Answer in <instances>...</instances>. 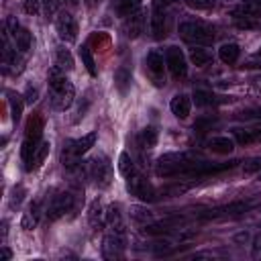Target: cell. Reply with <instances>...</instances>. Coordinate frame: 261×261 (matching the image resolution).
Returning <instances> with one entry per match:
<instances>
[{"instance_id":"37","label":"cell","mask_w":261,"mask_h":261,"mask_svg":"<svg viewBox=\"0 0 261 261\" xmlns=\"http://www.w3.org/2000/svg\"><path fill=\"white\" fill-rule=\"evenodd\" d=\"M186 4L194 10H210L214 6V0H186Z\"/></svg>"},{"instance_id":"1","label":"cell","mask_w":261,"mask_h":261,"mask_svg":"<svg viewBox=\"0 0 261 261\" xmlns=\"http://www.w3.org/2000/svg\"><path fill=\"white\" fill-rule=\"evenodd\" d=\"M73 96H75V90H73L71 82L65 77L63 69H59L57 65L51 67V71H49V100H51V106L55 110H65V108L71 106Z\"/></svg>"},{"instance_id":"38","label":"cell","mask_w":261,"mask_h":261,"mask_svg":"<svg viewBox=\"0 0 261 261\" xmlns=\"http://www.w3.org/2000/svg\"><path fill=\"white\" fill-rule=\"evenodd\" d=\"M22 198H24V188H22V186H18V188H14V192H12V198H10V206H12V208H16V206H20V202H22Z\"/></svg>"},{"instance_id":"12","label":"cell","mask_w":261,"mask_h":261,"mask_svg":"<svg viewBox=\"0 0 261 261\" xmlns=\"http://www.w3.org/2000/svg\"><path fill=\"white\" fill-rule=\"evenodd\" d=\"M149 24H151V37H153V39H157V41H159V39H163V37H165L167 22H165V10H163V4H161L159 0H153Z\"/></svg>"},{"instance_id":"41","label":"cell","mask_w":261,"mask_h":261,"mask_svg":"<svg viewBox=\"0 0 261 261\" xmlns=\"http://www.w3.org/2000/svg\"><path fill=\"white\" fill-rule=\"evenodd\" d=\"M24 100H27V104H33V102L37 100V90L29 86V88H27V98H24Z\"/></svg>"},{"instance_id":"29","label":"cell","mask_w":261,"mask_h":261,"mask_svg":"<svg viewBox=\"0 0 261 261\" xmlns=\"http://www.w3.org/2000/svg\"><path fill=\"white\" fill-rule=\"evenodd\" d=\"M118 171H120L124 177L133 175V173L137 171V169H135V163H133V159H130V155H128L126 151H122L120 157H118Z\"/></svg>"},{"instance_id":"34","label":"cell","mask_w":261,"mask_h":261,"mask_svg":"<svg viewBox=\"0 0 261 261\" xmlns=\"http://www.w3.org/2000/svg\"><path fill=\"white\" fill-rule=\"evenodd\" d=\"M114 82H116V86H118L120 92H126V86H128V82H130V73H128L124 67H120V69L114 73Z\"/></svg>"},{"instance_id":"47","label":"cell","mask_w":261,"mask_h":261,"mask_svg":"<svg viewBox=\"0 0 261 261\" xmlns=\"http://www.w3.org/2000/svg\"><path fill=\"white\" fill-rule=\"evenodd\" d=\"M257 57H261V47H259V49H257Z\"/></svg>"},{"instance_id":"36","label":"cell","mask_w":261,"mask_h":261,"mask_svg":"<svg viewBox=\"0 0 261 261\" xmlns=\"http://www.w3.org/2000/svg\"><path fill=\"white\" fill-rule=\"evenodd\" d=\"M243 171L245 173H259L261 171V157H253L249 161L243 163Z\"/></svg>"},{"instance_id":"9","label":"cell","mask_w":261,"mask_h":261,"mask_svg":"<svg viewBox=\"0 0 261 261\" xmlns=\"http://www.w3.org/2000/svg\"><path fill=\"white\" fill-rule=\"evenodd\" d=\"M126 190H128L133 196L141 198V200H155V198H157V192L153 190V186H151L141 173H137V171L126 177Z\"/></svg>"},{"instance_id":"31","label":"cell","mask_w":261,"mask_h":261,"mask_svg":"<svg viewBox=\"0 0 261 261\" xmlns=\"http://www.w3.org/2000/svg\"><path fill=\"white\" fill-rule=\"evenodd\" d=\"M80 57H82L86 69L90 71V75H96V73H98V71H96V63H94V57H92V53H90V49H88L86 45L80 47Z\"/></svg>"},{"instance_id":"24","label":"cell","mask_w":261,"mask_h":261,"mask_svg":"<svg viewBox=\"0 0 261 261\" xmlns=\"http://www.w3.org/2000/svg\"><path fill=\"white\" fill-rule=\"evenodd\" d=\"M14 45L20 53H27L31 47H33V35L29 33V29H16L14 31Z\"/></svg>"},{"instance_id":"23","label":"cell","mask_w":261,"mask_h":261,"mask_svg":"<svg viewBox=\"0 0 261 261\" xmlns=\"http://www.w3.org/2000/svg\"><path fill=\"white\" fill-rule=\"evenodd\" d=\"M190 59H192V63H194L196 67H204V65H208V63L212 61V53H210L208 49L200 47V45H194V47L190 49Z\"/></svg>"},{"instance_id":"32","label":"cell","mask_w":261,"mask_h":261,"mask_svg":"<svg viewBox=\"0 0 261 261\" xmlns=\"http://www.w3.org/2000/svg\"><path fill=\"white\" fill-rule=\"evenodd\" d=\"M49 143L47 141H41L39 143V147H37V151H35V157H33V167H39L45 159H47V155H49Z\"/></svg>"},{"instance_id":"43","label":"cell","mask_w":261,"mask_h":261,"mask_svg":"<svg viewBox=\"0 0 261 261\" xmlns=\"http://www.w3.org/2000/svg\"><path fill=\"white\" fill-rule=\"evenodd\" d=\"M10 257H12V253L8 249H2V261H8Z\"/></svg>"},{"instance_id":"6","label":"cell","mask_w":261,"mask_h":261,"mask_svg":"<svg viewBox=\"0 0 261 261\" xmlns=\"http://www.w3.org/2000/svg\"><path fill=\"white\" fill-rule=\"evenodd\" d=\"M88 175L98 188H108L112 184V165L104 155H96L88 161Z\"/></svg>"},{"instance_id":"39","label":"cell","mask_w":261,"mask_h":261,"mask_svg":"<svg viewBox=\"0 0 261 261\" xmlns=\"http://www.w3.org/2000/svg\"><path fill=\"white\" fill-rule=\"evenodd\" d=\"M41 2L43 0H24V10L29 14H37L41 10Z\"/></svg>"},{"instance_id":"28","label":"cell","mask_w":261,"mask_h":261,"mask_svg":"<svg viewBox=\"0 0 261 261\" xmlns=\"http://www.w3.org/2000/svg\"><path fill=\"white\" fill-rule=\"evenodd\" d=\"M139 145L143 149H153L157 145V130L153 126H145L141 133H139Z\"/></svg>"},{"instance_id":"44","label":"cell","mask_w":261,"mask_h":261,"mask_svg":"<svg viewBox=\"0 0 261 261\" xmlns=\"http://www.w3.org/2000/svg\"><path fill=\"white\" fill-rule=\"evenodd\" d=\"M84 2H86V6H88V8H94V6H98V4H100V0H84Z\"/></svg>"},{"instance_id":"26","label":"cell","mask_w":261,"mask_h":261,"mask_svg":"<svg viewBox=\"0 0 261 261\" xmlns=\"http://www.w3.org/2000/svg\"><path fill=\"white\" fill-rule=\"evenodd\" d=\"M88 220H90V224L94 226V228H98L100 224H104L106 222V210L102 208V204L96 200V202H92V206H90V212H88Z\"/></svg>"},{"instance_id":"5","label":"cell","mask_w":261,"mask_h":261,"mask_svg":"<svg viewBox=\"0 0 261 261\" xmlns=\"http://www.w3.org/2000/svg\"><path fill=\"white\" fill-rule=\"evenodd\" d=\"M94 143H96V133H94V130L88 133V135H84L82 139H71V141H67V143L63 145V151H61V161H63V165H65L67 169L77 167V159H80L90 147H94Z\"/></svg>"},{"instance_id":"45","label":"cell","mask_w":261,"mask_h":261,"mask_svg":"<svg viewBox=\"0 0 261 261\" xmlns=\"http://www.w3.org/2000/svg\"><path fill=\"white\" fill-rule=\"evenodd\" d=\"M63 2H67L69 6H77V2H80V0H63Z\"/></svg>"},{"instance_id":"8","label":"cell","mask_w":261,"mask_h":261,"mask_svg":"<svg viewBox=\"0 0 261 261\" xmlns=\"http://www.w3.org/2000/svg\"><path fill=\"white\" fill-rule=\"evenodd\" d=\"M145 69H147L149 80L155 86L161 88L165 84V65H163V55L159 51H149L147 53V57H145Z\"/></svg>"},{"instance_id":"30","label":"cell","mask_w":261,"mask_h":261,"mask_svg":"<svg viewBox=\"0 0 261 261\" xmlns=\"http://www.w3.org/2000/svg\"><path fill=\"white\" fill-rule=\"evenodd\" d=\"M130 216L141 222V224H147V222H153V214L147 210V208H141V206H133L130 208Z\"/></svg>"},{"instance_id":"17","label":"cell","mask_w":261,"mask_h":261,"mask_svg":"<svg viewBox=\"0 0 261 261\" xmlns=\"http://www.w3.org/2000/svg\"><path fill=\"white\" fill-rule=\"evenodd\" d=\"M232 135H234L237 143H241V145L261 143V126H255V128H243V126H237V128H232Z\"/></svg>"},{"instance_id":"19","label":"cell","mask_w":261,"mask_h":261,"mask_svg":"<svg viewBox=\"0 0 261 261\" xmlns=\"http://www.w3.org/2000/svg\"><path fill=\"white\" fill-rule=\"evenodd\" d=\"M41 212H43V208H41V200L33 202V204L27 208V212L22 214L20 226H22L24 230H33V228L37 226V222H39V216H41Z\"/></svg>"},{"instance_id":"14","label":"cell","mask_w":261,"mask_h":261,"mask_svg":"<svg viewBox=\"0 0 261 261\" xmlns=\"http://www.w3.org/2000/svg\"><path fill=\"white\" fill-rule=\"evenodd\" d=\"M122 31L128 39H137L145 33V12L143 10H137L135 14L126 16L124 22H122Z\"/></svg>"},{"instance_id":"25","label":"cell","mask_w":261,"mask_h":261,"mask_svg":"<svg viewBox=\"0 0 261 261\" xmlns=\"http://www.w3.org/2000/svg\"><path fill=\"white\" fill-rule=\"evenodd\" d=\"M239 55H241V49H239V45L237 43H224L220 49H218V57L224 61V63H234L237 59H239Z\"/></svg>"},{"instance_id":"13","label":"cell","mask_w":261,"mask_h":261,"mask_svg":"<svg viewBox=\"0 0 261 261\" xmlns=\"http://www.w3.org/2000/svg\"><path fill=\"white\" fill-rule=\"evenodd\" d=\"M124 255V234L108 232L102 243V257L104 259H120Z\"/></svg>"},{"instance_id":"40","label":"cell","mask_w":261,"mask_h":261,"mask_svg":"<svg viewBox=\"0 0 261 261\" xmlns=\"http://www.w3.org/2000/svg\"><path fill=\"white\" fill-rule=\"evenodd\" d=\"M43 6H45L47 16H51V14L57 12V8H59V0H43Z\"/></svg>"},{"instance_id":"2","label":"cell","mask_w":261,"mask_h":261,"mask_svg":"<svg viewBox=\"0 0 261 261\" xmlns=\"http://www.w3.org/2000/svg\"><path fill=\"white\" fill-rule=\"evenodd\" d=\"M41 137H43V118H41V114H33L27 120L24 141H22V147H20V157L24 161V169L27 171L33 169V157H35V151H37V147L41 143Z\"/></svg>"},{"instance_id":"42","label":"cell","mask_w":261,"mask_h":261,"mask_svg":"<svg viewBox=\"0 0 261 261\" xmlns=\"http://www.w3.org/2000/svg\"><path fill=\"white\" fill-rule=\"evenodd\" d=\"M255 257H261V234L255 239Z\"/></svg>"},{"instance_id":"18","label":"cell","mask_w":261,"mask_h":261,"mask_svg":"<svg viewBox=\"0 0 261 261\" xmlns=\"http://www.w3.org/2000/svg\"><path fill=\"white\" fill-rule=\"evenodd\" d=\"M169 108H171V114L177 116V118H188L190 110H192V100L186 96V94H177L171 98L169 102Z\"/></svg>"},{"instance_id":"3","label":"cell","mask_w":261,"mask_h":261,"mask_svg":"<svg viewBox=\"0 0 261 261\" xmlns=\"http://www.w3.org/2000/svg\"><path fill=\"white\" fill-rule=\"evenodd\" d=\"M177 33L186 43L200 45V47L210 45L216 39V29L210 22H204V20H186V22L179 24Z\"/></svg>"},{"instance_id":"7","label":"cell","mask_w":261,"mask_h":261,"mask_svg":"<svg viewBox=\"0 0 261 261\" xmlns=\"http://www.w3.org/2000/svg\"><path fill=\"white\" fill-rule=\"evenodd\" d=\"M73 208H75V196L71 192H59V194H55L51 198V202H49L45 212H47L49 222H55L61 216H65L67 212H71Z\"/></svg>"},{"instance_id":"22","label":"cell","mask_w":261,"mask_h":261,"mask_svg":"<svg viewBox=\"0 0 261 261\" xmlns=\"http://www.w3.org/2000/svg\"><path fill=\"white\" fill-rule=\"evenodd\" d=\"M112 8L118 16L126 18L130 14H135L137 10H141V0H114L112 2Z\"/></svg>"},{"instance_id":"27","label":"cell","mask_w":261,"mask_h":261,"mask_svg":"<svg viewBox=\"0 0 261 261\" xmlns=\"http://www.w3.org/2000/svg\"><path fill=\"white\" fill-rule=\"evenodd\" d=\"M55 65L59 69H63V71L73 69V57H71V53L67 49H63V47H57L55 49Z\"/></svg>"},{"instance_id":"48","label":"cell","mask_w":261,"mask_h":261,"mask_svg":"<svg viewBox=\"0 0 261 261\" xmlns=\"http://www.w3.org/2000/svg\"><path fill=\"white\" fill-rule=\"evenodd\" d=\"M257 177H259V181H261V171H259V175H257Z\"/></svg>"},{"instance_id":"10","label":"cell","mask_w":261,"mask_h":261,"mask_svg":"<svg viewBox=\"0 0 261 261\" xmlns=\"http://www.w3.org/2000/svg\"><path fill=\"white\" fill-rule=\"evenodd\" d=\"M55 29L61 41L65 43H73L77 39V22L69 12H59L55 18Z\"/></svg>"},{"instance_id":"35","label":"cell","mask_w":261,"mask_h":261,"mask_svg":"<svg viewBox=\"0 0 261 261\" xmlns=\"http://www.w3.org/2000/svg\"><path fill=\"white\" fill-rule=\"evenodd\" d=\"M8 100H10V108H12V120L18 122L20 114H22V100H20V96H14V94H10Z\"/></svg>"},{"instance_id":"16","label":"cell","mask_w":261,"mask_h":261,"mask_svg":"<svg viewBox=\"0 0 261 261\" xmlns=\"http://www.w3.org/2000/svg\"><path fill=\"white\" fill-rule=\"evenodd\" d=\"M230 12H232V16H241V18H255V16H261V0H243V2L237 4Z\"/></svg>"},{"instance_id":"11","label":"cell","mask_w":261,"mask_h":261,"mask_svg":"<svg viewBox=\"0 0 261 261\" xmlns=\"http://www.w3.org/2000/svg\"><path fill=\"white\" fill-rule=\"evenodd\" d=\"M165 65L169 67V71L175 80H181L188 75V63H186V57L179 47H169L165 51Z\"/></svg>"},{"instance_id":"21","label":"cell","mask_w":261,"mask_h":261,"mask_svg":"<svg viewBox=\"0 0 261 261\" xmlns=\"http://www.w3.org/2000/svg\"><path fill=\"white\" fill-rule=\"evenodd\" d=\"M208 149L212 153H218V155H228L234 149V141L228 137H212L208 141Z\"/></svg>"},{"instance_id":"20","label":"cell","mask_w":261,"mask_h":261,"mask_svg":"<svg viewBox=\"0 0 261 261\" xmlns=\"http://www.w3.org/2000/svg\"><path fill=\"white\" fill-rule=\"evenodd\" d=\"M106 226L110 228V232H118L124 234V222H122V214L118 210L116 204H112L110 208H106Z\"/></svg>"},{"instance_id":"4","label":"cell","mask_w":261,"mask_h":261,"mask_svg":"<svg viewBox=\"0 0 261 261\" xmlns=\"http://www.w3.org/2000/svg\"><path fill=\"white\" fill-rule=\"evenodd\" d=\"M196 161V157L192 153H165L157 159L155 163V173L159 177H171V175H179V173H188V169L192 167V163Z\"/></svg>"},{"instance_id":"15","label":"cell","mask_w":261,"mask_h":261,"mask_svg":"<svg viewBox=\"0 0 261 261\" xmlns=\"http://www.w3.org/2000/svg\"><path fill=\"white\" fill-rule=\"evenodd\" d=\"M251 208V202L247 200H237V202H230L226 206H220V208H214V210H208L206 214H202L204 218H214V216H237V214H243Z\"/></svg>"},{"instance_id":"33","label":"cell","mask_w":261,"mask_h":261,"mask_svg":"<svg viewBox=\"0 0 261 261\" xmlns=\"http://www.w3.org/2000/svg\"><path fill=\"white\" fill-rule=\"evenodd\" d=\"M194 102L198 106H210V104H214V94L206 92V90H196L194 92Z\"/></svg>"},{"instance_id":"46","label":"cell","mask_w":261,"mask_h":261,"mask_svg":"<svg viewBox=\"0 0 261 261\" xmlns=\"http://www.w3.org/2000/svg\"><path fill=\"white\" fill-rule=\"evenodd\" d=\"M159 2H161V4H171L173 0H159Z\"/></svg>"}]
</instances>
